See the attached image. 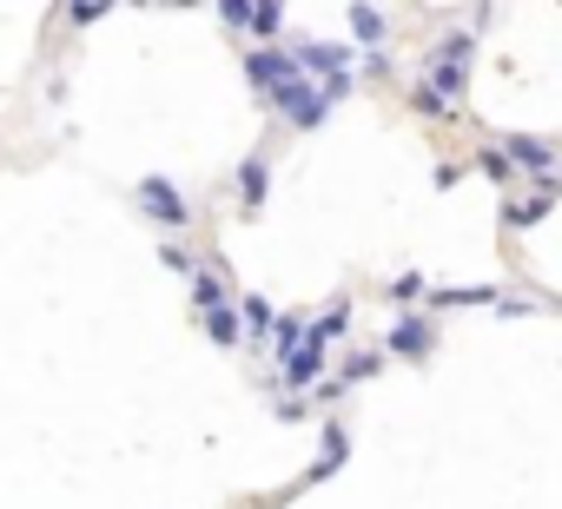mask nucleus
Instances as JSON below:
<instances>
[{
	"label": "nucleus",
	"mask_w": 562,
	"mask_h": 509,
	"mask_svg": "<svg viewBox=\"0 0 562 509\" xmlns=\"http://www.w3.org/2000/svg\"><path fill=\"white\" fill-rule=\"evenodd\" d=\"M345 325H351V305H331V312H325V318H318V325H305V331H312V338H318V344H331V338H338V331H345Z\"/></svg>",
	"instance_id": "ddd939ff"
},
{
	"label": "nucleus",
	"mask_w": 562,
	"mask_h": 509,
	"mask_svg": "<svg viewBox=\"0 0 562 509\" xmlns=\"http://www.w3.org/2000/svg\"><path fill=\"white\" fill-rule=\"evenodd\" d=\"M225 21H232V27H258V34H271L285 14H278V8H238V0H225Z\"/></svg>",
	"instance_id": "1a4fd4ad"
},
{
	"label": "nucleus",
	"mask_w": 562,
	"mask_h": 509,
	"mask_svg": "<svg viewBox=\"0 0 562 509\" xmlns=\"http://www.w3.org/2000/svg\"><path fill=\"white\" fill-rule=\"evenodd\" d=\"M292 67H299L305 80H312V73H325V87H351V54H345V47H325V41H299Z\"/></svg>",
	"instance_id": "39448f33"
},
{
	"label": "nucleus",
	"mask_w": 562,
	"mask_h": 509,
	"mask_svg": "<svg viewBox=\"0 0 562 509\" xmlns=\"http://www.w3.org/2000/svg\"><path fill=\"white\" fill-rule=\"evenodd\" d=\"M192 305H199V318H205V331L218 338V344H238V305L218 292V279H192Z\"/></svg>",
	"instance_id": "20e7f679"
},
{
	"label": "nucleus",
	"mask_w": 562,
	"mask_h": 509,
	"mask_svg": "<svg viewBox=\"0 0 562 509\" xmlns=\"http://www.w3.org/2000/svg\"><path fill=\"white\" fill-rule=\"evenodd\" d=\"M483 298H496V292H437V305H483Z\"/></svg>",
	"instance_id": "2eb2a0df"
},
{
	"label": "nucleus",
	"mask_w": 562,
	"mask_h": 509,
	"mask_svg": "<svg viewBox=\"0 0 562 509\" xmlns=\"http://www.w3.org/2000/svg\"><path fill=\"white\" fill-rule=\"evenodd\" d=\"M139 205H146L159 225H186V199H179L166 179H139Z\"/></svg>",
	"instance_id": "0eeeda50"
},
{
	"label": "nucleus",
	"mask_w": 562,
	"mask_h": 509,
	"mask_svg": "<svg viewBox=\"0 0 562 509\" xmlns=\"http://www.w3.org/2000/svg\"><path fill=\"white\" fill-rule=\"evenodd\" d=\"M371 371H378V351H358V358L345 364V377H338V384H358V377H371Z\"/></svg>",
	"instance_id": "4468645a"
},
{
	"label": "nucleus",
	"mask_w": 562,
	"mask_h": 509,
	"mask_svg": "<svg viewBox=\"0 0 562 509\" xmlns=\"http://www.w3.org/2000/svg\"><path fill=\"white\" fill-rule=\"evenodd\" d=\"M245 73L258 80V93H265L278 113H285L292 126H318V120L345 100V87H312V80L292 67L285 47H251V54H245Z\"/></svg>",
	"instance_id": "f257e3e1"
},
{
	"label": "nucleus",
	"mask_w": 562,
	"mask_h": 509,
	"mask_svg": "<svg viewBox=\"0 0 562 509\" xmlns=\"http://www.w3.org/2000/svg\"><path fill=\"white\" fill-rule=\"evenodd\" d=\"M351 34L378 47V41H384V14H378V8H351Z\"/></svg>",
	"instance_id": "f8f14e48"
},
{
	"label": "nucleus",
	"mask_w": 562,
	"mask_h": 509,
	"mask_svg": "<svg viewBox=\"0 0 562 509\" xmlns=\"http://www.w3.org/2000/svg\"><path fill=\"white\" fill-rule=\"evenodd\" d=\"M238 192H245L251 212L265 205V159H245V166H238Z\"/></svg>",
	"instance_id": "9d476101"
},
{
	"label": "nucleus",
	"mask_w": 562,
	"mask_h": 509,
	"mask_svg": "<svg viewBox=\"0 0 562 509\" xmlns=\"http://www.w3.org/2000/svg\"><path fill=\"white\" fill-rule=\"evenodd\" d=\"M391 351L424 358V351H430V325H424V318H397V325H391Z\"/></svg>",
	"instance_id": "6e6552de"
},
{
	"label": "nucleus",
	"mask_w": 562,
	"mask_h": 509,
	"mask_svg": "<svg viewBox=\"0 0 562 509\" xmlns=\"http://www.w3.org/2000/svg\"><path fill=\"white\" fill-rule=\"evenodd\" d=\"M278 331V344H285V358H278V371H285V384L292 391H305V384H318V371H325V344L299 325V318H278L271 325Z\"/></svg>",
	"instance_id": "7ed1b4c3"
},
{
	"label": "nucleus",
	"mask_w": 562,
	"mask_h": 509,
	"mask_svg": "<svg viewBox=\"0 0 562 509\" xmlns=\"http://www.w3.org/2000/svg\"><path fill=\"white\" fill-rule=\"evenodd\" d=\"M470 54H476L470 34H450V41L430 54V73L417 80V113H450V100H463V87H470Z\"/></svg>",
	"instance_id": "f03ea898"
},
{
	"label": "nucleus",
	"mask_w": 562,
	"mask_h": 509,
	"mask_svg": "<svg viewBox=\"0 0 562 509\" xmlns=\"http://www.w3.org/2000/svg\"><path fill=\"white\" fill-rule=\"evenodd\" d=\"M238 325H245L251 338H265V331H271L278 318H271V305H265V298H245V305H238Z\"/></svg>",
	"instance_id": "9b49d317"
},
{
	"label": "nucleus",
	"mask_w": 562,
	"mask_h": 509,
	"mask_svg": "<svg viewBox=\"0 0 562 509\" xmlns=\"http://www.w3.org/2000/svg\"><path fill=\"white\" fill-rule=\"evenodd\" d=\"M496 152H503V166H522V172H555V146H549V139L516 133V139H503Z\"/></svg>",
	"instance_id": "423d86ee"
}]
</instances>
